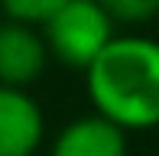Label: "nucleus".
Returning <instances> with one entry per match:
<instances>
[{"label": "nucleus", "mask_w": 159, "mask_h": 156, "mask_svg": "<svg viewBox=\"0 0 159 156\" xmlns=\"http://www.w3.org/2000/svg\"><path fill=\"white\" fill-rule=\"evenodd\" d=\"M94 114L130 130L159 127V39L124 33L84 72Z\"/></svg>", "instance_id": "f257e3e1"}, {"label": "nucleus", "mask_w": 159, "mask_h": 156, "mask_svg": "<svg viewBox=\"0 0 159 156\" xmlns=\"http://www.w3.org/2000/svg\"><path fill=\"white\" fill-rule=\"evenodd\" d=\"M39 33L46 39L49 59L88 72L94 59L114 42L117 26L98 0H68Z\"/></svg>", "instance_id": "f03ea898"}, {"label": "nucleus", "mask_w": 159, "mask_h": 156, "mask_svg": "<svg viewBox=\"0 0 159 156\" xmlns=\"http://www.w3.org/2000/svg\"><path fill=\"white\" fill-rule=\"evenodd\" d=\"M49 65L46 39L36 26L23 23H0V85L3 88L26 91L33 81H39Z\"/></svg>", "instance_id": "7ed1b4c3"}, {"label": "nucleus", "mask_w": 159, "mask_h": 156, "mask_svg": "<svg viewBox=\"0 0 159 156\" xmlns=\"http://www.w3.org/2000/svg\"><path fill=\"white\" fill-rule=\"evenodd\" d=\"M46 140V114L30 91L0 85V156H36Z\"/></svg>", "instance_id": "20e7f679"}, {"label": "nucleus", "mask_w": 159, "mask_h": 156, "mask_svg": "<svg viewBox=\"0 0 159 156\" xmlns=\"http://www.w3.org/2000/svg\"><path fill=\"white\" fill-rule=\"evenodd\" d=\"M49 156H127V133L101 114H84L55 133Z\"/></svg>", "instance_id": "39448f33"}, {"label": "nucleus", "mask_w": 159, "mask_h": 156, "mask_svg": "<svg viewBox=\"0 0 159 156\" xmlns=\"http://www.w3.org/2000/svg\"><path fill=\"white\" fill-rule=\"evenodd\" d=\"M68 0H0V16L10 23H23V26H42L62 10Z\"/></svg>", "instance_id": "423d86ee"}, {"label": "nucleus", "mask_w": 159, "mask_h": 156, "mask_svg": "<svg viewBox=\"0 0 159 156\" xmlns=\"http://www.w3.org/2000/svg\"><path fill=\"white\" fill-rule=\"evenodd\" d=\"M114 26H146L159 16V0H98Z\"/></svg>", "instance_id": "0eeeda50"}, {"label": "nucleus", "mask_w": 159, "mask_h": 156, "mask_svg": "<svg viewBox=\"0 0 159 156\" xmlns=\"http://www.w3.org/2000/svg\"><path fill=\"white\" fill-rule=\"evenodd\" d=\"M0 23H3V16H0Z\"/></svg>", "instance_id": "6e6552de"}]
</instances>
